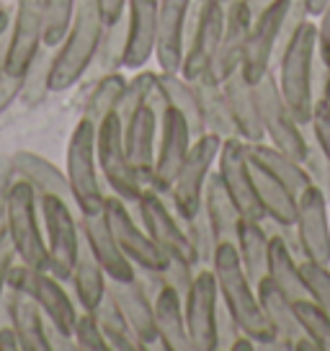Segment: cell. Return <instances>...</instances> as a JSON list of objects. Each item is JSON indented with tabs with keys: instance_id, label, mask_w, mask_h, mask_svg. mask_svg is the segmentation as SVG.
<instances>
[{
	"instance_id": "3957f363",
	"label": "cell",
	"mask_w": 330,
	"mask_h": 351,
	"mask_svg": "<svg viewBox=\"0 0 330 351\" xmlns=\"http://www.w3.org/2000/svg\"><path fill=\"white\" fill-rule=\"evenodd\" d=\"M106 23L101 19L99 3L96 0H77L75 19L70 23V32L60 42V49L52 57L47 86L52 93L73 88L86 75L90 62L99 57L101 36Z\"/></svg>"
},
{
	"instance_id": "83f0119b",
	"label": "cell",
	"mask_w": 330,
	"mask_h": 351,
	"mask_svg": "<svg viewBox=\"0 0 330 351\" xmlns=\"http://www.w3.org/2000/svg\"><path fill=\"white\" fill-rule=\"evenodd\" d=\"M251 160V158H248ZM251 171H253V184L258 202L264 207L266 217L286 225V228H294L299 212V197L294 191H289V186H284L271 171H266L264 165H258L251 160Z\"/></svg>"
},
{
	"instance_id": "ac0fdd59",
	"label": "cell",
	"mask_w": 330,
	"mask_h": 351,
	"mask_svg": "<svg viewBox=\"0 0 330 351\" xmlns=\"http://www.w3.org/2000/svg\"><path fill=\"white\" fill-rule=\"evenodd\" d=\"M284 13H286V0H276L264 13L253 16L248 44H245V55H242V65H240V73L245 75V80L251 86L258 83L268 70H274Z\"/></svg>"
},
{
	"instance_id": "f907efd6",
	"label": "cell",
	"mask_w": 330,
	"mask_h": 351,
	"mask_svg": "<svg viewBox=\"0 0 330 351\" xmlns=\"http://www.w3.org/2000/svg\"><path fill=\"white\" fill-rule=\"evenodd\" d=\"M13 178H16L13 158L0 155V238L8 235V199H11Z\"/></svg>"
},
{
	"instance_id": "4dcf8cb0",
	"label": "cell",
	"mask_w": 330,
	"mask_h": 351,
	"mask_svg": "<svg viewBox=\"0 0 330 351\" xmlns=\"http://www.w3.org/2000/svg\"><path fill=\"white\" fill-rule=\"evenodd\" d=\"M255 292H258V300H261V307H264V315L268 318V323H271L276 339L286 341L289 349H292L294 341L305 339L302 326H299V318H297V307H294V300H292V297L284 295L268 276L255 287Z\"/></svg>"
},
{
	"instance_id": "f35d334b",
	"label": "cell",
	"mask_w": 330,
	"mask_h": 351,
	"mask_svg": "<svg viewBox=\"0 0 330 351\" xmlns=\"http://www.w3.org/2000/svg\"><path fill=\"white\" fill-rule=\"evenodd\" d=\"M160 83H163L168 106H173V109H178L186 117L194 140L201 137L207 132V124H204V111H201L196 83L183 77L181 73H160Z\"/></svg>"
},
{
	"instance_id": "277c9868",
	"label": "cell",
	"mask_w": 330,
	"mask_h": 351,
	"mask_svg": "<svg viewBox=\"0 0 330 351\" xmlns=\"http://www.w3.org/2000/svg\"><path fill=\"white\" fill-rule=\"evenodd\" d=\"M65 173L77 215H101L106 204V194L101 189L99 158H96V124L86 117L77 121L70 134Z\"/></svg>"
},
{
	"instance_id": "8fae6325",
	"label": "cell",
	"mask_w": 330,
	"mask_h": 351,
	"mask_svg": "<svg viewBox=\"0 0 330 351\" xmlns=\"http://www.w3.org/2000/svg\"><path fill=\"white\" fill-rule=\"evenodd\" d=\"M8 282H11L13 289H26V292L36 300V305L42 307V315L52 323V328L60 330L67 339H73L77 310H75V305H73L70 295L62 289L57 276H52L49 271L29 269V266L23 263L18 269L13 266Z\"/></svg>"
},
{
	"instance_id": "1f68e13d",
	"label": "cell",
	"mask_w": 330,
	"mask_h": 351,
	"mask_svg": "<svg viewBox=\"0 0 330 351\" xmlns=\"http://www.w3.org/2000/svg\"><path fill=\"white\" fill-rule=\"evenodd\" d=\"M11 326L21 341V351H49L52 341L47 339L42 307L36 305L26 289H13L11 297Z\"/></svg>"
},
{
	"instance_id": "d590c367",
	"label": "cell",
	"mask_w": 330,
	"mask_h": 351,
	"mask_svg": "<svg viewBox=\"0 0 330 351\" xmlns=\"http://www.w3.org/2000/svg\"><path fill=\"white\" fill-rule=\"evenodd\" d=\"M268 279L292 300H305V285L299 274V258L286 241L276 232H268Z\"/></svg>"
},
{
	"instance_id": "db71d44e",
	"label": "cell",
	"mask_w": 330,
	"mask_h": 351,
	"mask_svg": "<svg viewBox=\"0 0 330 351\" xmlns=\"http://www.w3.org/2000/svg\"><path fill=\"white\" fill-rule=\"evenodd\" d=\"M21 90H23V77L8 75V73L0 67V114L21 96Z\"/></svg>"
},
{
	"instance_id": "6f0895ef",
	"label": "cell",
	"mask_w": 330,
	"mask_h": 351,
	"mask_svg": "<svg viewBox=\"0 0 330 351\" xmlns=\"http://www.w3.org/2000/svg\"><path fill=\"white\" fill-rule=\"evenodd\" d=\"M96 3H99L101 19H103L106 26L116 23L124 16V11H127V0H96Z\"/></svg>"
},
{
	"instance_id": "4fadbf2b",
	"label": "cell",
	"mask_w": 330,
	"mask_h": 351,
	"mask_svg": "<svg viewBox=\"0 0 330 351\" xmlns=\"http://www.w3.org/2000/svg\"><path fill=\"white\" fill-rule=\"evenodd\" d=\"M225 11L227 8L220 0H204L194 5V23L186 42L183 67H181V75L188 80H196L210 70L225 32Z\"/></svg>"
},
{
	"instance_id": "bcb514c9",
	"label": "cell",
	"mask_w": 330,
	"mask_h": 351,
	"mask_svg": "<svg viewBox=\"0 0 330 351\" xmlns=\"http://www.w3.org/2000/svg\"><path fill=\"white\" fill-rule=\"evenodd\" d=\"M124 49H127V16H121L116 23L103 29L99 47V65L106 73L124 67Z\"/></svg>"
},
{
	"instance_id": "44dd1931",
	"label": "cell",
	"mask_w": 330,
	"mask_h": 351,
	"mask_svg": "<svg viewBox=\"0 0 330 351\" xmlns=\"http://www.w3.org/2000/svg\"><path fill=\"white\" fill-rule=\"evenodd\" d=\"M225 8H227L225 11V32H222L217 55L207 70L217 83H225L232 73L240 70L251 23H253V11H251L248 0H230Z\"/></svg>"
},
{
	"instance_id": "e0dca14e",
	"label": "cell",
	"mask_w": 330,
	"mask_h": 351,
	"mask_svg": "<svg viewBox=\"0 0 330 351\" xmlns=\"http://www.w3.org/2000/svg\"><path fill=\"white\" fill-rule=\"evenodd\" d=\"M191 145H194V134L188 130L186 117L173 106H168L160 117V134H157V158H155L153 184H150L155 191L170 194V186L186 160Z\"/></svg>"
},
{
	"instance_id": "836d02e7",
	"label": "cell",
	"mask_w": 330,
	"mask_h": 351,
	"mask_svg": "<svg viewBox=\"0 0 330 351\" xmlns=\"http://www.w3.org/2000/svg\"><path fill=\"white\" fill-rule=\"evenodd\" d=\"M235 248H238V256H240V263L251 285L258 287L268 276V232L264 222L242 217Z\"/></svg>"
},
{
	"instance_id": "680465c9",
	"label": "cell",
	"mask_w": 330,
	"mask_h": 351,
	"mask_svg": "<svg viewBox=\"0 0 330 351\" xmlns=\"http://www.w3.org/2000/svg\"><path fill=\"white\" fill-rule=\"evenodd\" d=\"M0 351H21V341L16 336L13 326L0 330Z\"/></svg>"
},
{
	"instance_id": "74e56055",
	"label": "cell",
	"mask_w": 330,
	"mask_h": 351,
	"mask_svg": "<svg viewBox=\"0 0 330 351\" xmlns=\"http://www.w3.org/2000/svg\"><path fill=\"white\" fill-rule=\"evenodd\" d=\"M144 104H150L157 111V117H163V111L168 109V99H165L163 83H160V73L140 70L132 80H127L116 114H119L121 121H127Z\"/></svg>"
},
{
	"instance_id": "be15d7a7",
	"label": "cell",
	"mask_w": 330,
	"mask_h": 351,
	"mask_svg": "<svg viewBox=\"0 0 330 351\" xmlns=\"http://www.w3.org/2000/svg\"><path fill=\"white\" fill-rule=\"evenodd\" d=\"M320 99L328 104V109H330V77H328V83H325V88H322V96Z\"/></svg>"
},
{
	"instance_id": "603a6c76",
	"label": "cell",
	"mask_w": 330,
	"mask_h": 351,
	"mask_svg": "<svg viewBox=\"0 0 330 351\" xmlns=\"http://www.w3.org/2000/svg\"><path fill=\"white\" fill-rule=\"evenodd\" d=\"M160 0H127V49L124 70H142L155 57Z\"/></svg>"
},
{
	"instance_id": "94428289",
	"label": "cell",
	"mask_w": 330,
	"mask_h": 351,
	"mask_svg": "<svg viewBox=\"0 0 330 351\" xmlns=\"http://www.w3.org/2000/svg\"><path fill=\"white\" fill-rule=\"evenodd\" d=\"M271 3H276V0H248V5H251V11H253V16H258V13H264Z\"/></svg>"
},
{
	"instance_id": "9a60e30c",
	"label": "cell",
	"mask_w": 330,
	"mask_h": 351,
	"mask_svg": "<svg viewBox=\"0 0 330 351\" xmlns=\"http://www.w3.org/2000/svg\"><path fill=\"white\" fill-rule=\"evenodd\" d=\"M194 0H160L155 39V60L160 73H181L194 23Z\"/></svg>"
},
{
	"instance_id": "7bdbcfd3",
	"label": "cell",
	"mask_w": 330,
	"mask_h": 351,
	"mask_svg": "<svg viewBox=\"0 0 330 351\" xmlns=\"http://www.w3.org/2000/svg\"><path fill=\"white\" fill-rule=\"evenodd\" d=\"M183 225H186L188 241H191V248L196 253L199 266H212V258H214V251H217L220 241H217V232L212 228V222H210V217H207L204 207L199 209L191 219H186Z\"/></svg>"
},
{
	"instance_id": "d4e9b609",
	"label": "cell",
	"mask_w": 330,
	"mask_h": 351,
	"mask_svg": "<svg viewBox=\"0 0 330 351\" xmlns=\"http://www.w3.org/2000/svg\"><path fill=\"white\" fill-rule=\"evenodd\" d=\"M109 292L116 300L119 310L124 313L127 323L132 326L137 333V339L142 341L150 349L153 343H157V326H155V305L153 297L142 289V285L132 279V282H114L109 279Z\"/></svg>"
},
{
	"instance_id": "7dc6e473",
	"label": "cell",
	"mask_w": 330,
	"mask_h": 351,
	"mask_svg": "<svg viewBox=\"0 0 330 351\" xmlns=\"http://www.w3.org/2000/svg\"><path fill=\"white\" fill-rule=\"evenodd\" d=\"M73 341H75L77 349L83 351H109V341L101 330L99 318L90 310H83L77 315L75 328H73Z\"/></svg>"
},
{
	"instance_id": "6da1fadb",
	"label": "cell",
	"mask_w": 330,
	"mask_h": 351,
	"mask_svg": "<svg viewBox=\"0 0 330 351\" xmlns=\"http://www.w3.org/2000/svg\"><path fill=\"white\" fill-rule=\"evenodd\" d=\"M212 271L217 276L220 300L235 315L242 333L251 336L258 346H268L276 339V333L268 318L264 315V307H261L255 287L251 285V279L242 269L235 243H220L217 245L214 258H212Z\"/></svg>"
},
{
	"instance_id": "484cf974",
	"label": "cell",
	"mask_w": 330,
	"mask_h": 351,
	"mask_svg": "<svg viewBox=\"0 0 330 351\" xmlns=\"http://www.w3.org/2000/svg\"><path fill=\"white\" fill-rule=\"evenodd\" d=\"M155 326H157V343L168 351H194L188 339L186 315H183V297L173 287L163 285L153 297Z\"/></svg>"
},
{
	"instance_id": "11a10c76",
	"label": "cell",
	"mask_w": 330,
	"mask_h": 351,
	"mask_svg": "<svg viewBox=\"0 0 330 351\" xmlns=\"http://www.w3.org/2000/svg\"><path fill=\"white\" fill-rule=\"evenodd\" d=\"M318 19V57L322 60V65L330 70V3Z\"/></svg>"
},
{
	"instance_id": "816d5d0a",
	"label": "cell",
	"mask_w": 330,
	"mask_h": 351,
	"mask_svg": "<svg viewBox=\"0 0 330 351\" xmlns=\"http://www.w3.org/2000/svg\"><path fill=\"white\" fill-rule=\"evenodd\" d=\"M309 130H312V140L318 143V147L330 160V109L322 99L315 101V111H312Z\"/></svg>"
},
{
	"instance_id": "f6af8a7d",
	"label": "cell",
	"mask_w": 330,
	"mask_h": 351,
	"mask_svg": "<svg viewBox=\"0 0 330 351\" xmlns=\"http://www.w3.org/2000/svg\"><path fill=\"white\" fill-rule=\"evenodd\" d=\"M77 0H45V44L60 47L75 19Z\"/></svg>"
},
{
	"instance_id": "7402d4cb",
	"label": "cell",
	"mask_w": 330,
	"mask_h": 351,
	"mask_svg": "<svg viewBox=\"0 0 330 351\" xmlns=\"http://www.w3.org/2000/svg\"><path fill=\"white\" fill-rule=\"evenodd\" d=\"M157 134H160V117L157 111L144 104L124 121V150L132 163L134 173L140 176L144 186L153 184L155 158H157Z\"/></svg>"
},
{
	"instance_id": "ba28073f",
	"label": "cell",
	"mask_w": 330,
	"mask_h": 351,
	"mask_svg": "<svg viewBox=\"0 0 330 351\" xmlns=\"http://www.w3.org/2000/svg\"><path fill=\"white\" fill-rule=\"evenodd\" d=\"M96 158L103 173V181L111 186V191L127 204H134L142 194L144 184L134 173L132 163L124 150V121L116 111H111L106 119L96 127Z\"/></svg>"
},
{
	"instance_id": "d6986e66",
	"label": "cell",
	"mask_w": 330,
	"mask_h": 351,
	"mask_svg": "<svg viewBox=\"0 0 330 351\" xmlns=\"http://www.w3.org/2000/svg\"><path fill=\"white\" fill-rule=\"evenodd\" d=\"M103 215L109 219V228H111V232H114L116 243L121 245V251L127 253V258H129L134 266L163 269L165 261H168V256L157 248V243L147 235V230L137 225V219H134V215L129 212L124 199H119L116 194H114V197H106Z\"/></svg>"
},
{
	"instance_id": "f5cc1de1",
	"label": "cell",
	"mask_w": 330,
	"mask_h": 351,
	"mask_svg": "<svg viewBox=\"0 0 330 351\" xmlns=\"http://www.w3.org/2000/svg\"><path fill=\"white\" fill-rule=\"evenodd\" d=\"M238 336H242L240 326H238L235 315L227 310V305L220 300V307H217V351H230Z\"/></svg>"
},
{
	"instance_id": "c3c4849f",
	"label": "cell",
	"mask_w": 330,
	"mask_h": 351,
	"mask_svg": "<svg viewBox=\"0 0 330 351\" xmlns=\"http://www.w3.org/2000/svg\"><path fill=\"white\" fill-rule=\"evenodd\" d=\"M160 274H163L165 285L173 287L178 295L186 300L188 292H191V285H194V276H196V266L188 258H181V256H168Z\"/></svg>"
},
{
	"instance_id": "9f6ffc18",
	"label": "cell",
	"mask_w": 330,
	"mask_h": 351,
	"mask_svg": "<svg viewBox=\"0 0 330 351\" xmlns=\"http://www.w3.org/2000/svg\"><path fill=\"white\" fill-rule=\"evenodd\" d=\"M13 256H16V248L11 243V235H3L0 238V297H3L5 285H8V276H11Z\"/></svg>"
},
{
	"instance_id": "cb8c5ba5",
	"label": "cell",
	"mask_w": 330,
	"mask_h": 351,
	"mask_svg": "<svg viewBox=\"0 0 330 351\" xmlns=\"http://www.w3.org/2000/svg\"><path fill=\"white\" fill-rule=\"evenodd\" d=\"M80 232L88 241L93 256L99 258L103 271L114 282H132L134 279V263L127 258V253L121 251L114 232L109 228L106 215H80Z\"/></svg>"
},
{
	"instance_id": "8d00e7d4",
	"label": "cell",
	"mask_w": 330,
	"mask_h": 351,
	"mask_svg": "<svg viewBox=\"0 0 330 351\" xmlns=\"http://www.w3.org/2000/svg\"><path fill=\"white\" fill-rule=\"evenodd\" d=\"M194 83H196V90H199V101H201L207 132H214L222 140L238 137V130H235V121H232V114H230V106H227V96H225L222 83H217L210 73L199 75Z\"/></svg>"
},
{
	"instance_id": "03108f58",
	"label": "cell",
	"mask_w": 330,
	"mask_h": 351,
	"mask_svg": "<svg viewBox=\"0 0 330 351\" xmlns=\"http://www.w3.org/2000/svg\"><path fill=\"white\" fill-rule=\"evenodd\" d=\"M328 212H330V197H328Z\"/></svg>"
},
{
	"instance_id": "8992f818",
	"label": "cell",
	"mask_w": 330,
	"mask_h": 351,
	"mask_svg": "<svg viewBox=\"0 0 330 351\" xmlns=\"http://www.w3.org/2000/svg\"><path fill=\"white\" fill-rule=\"evenodd\" d=\"M8 235L16 256L36 271H49L47 241L36 217V189L29 181H13L8 199Z\"/></svg>"
},
{
	"instance_id": "f546056e",
	"label": "cell",
	"mask_w": 330,
	"mask_h": 351,
	"mask_svg": "<svg viewBox=\"0 0 330 351\" xmlns=\"http://www.w3.org/2000/svg\"><path fill=\"white\" fill-rule=\"evenodd\" d=\"M201 207L210 217L212 228L217 232V241L220 243H235L238 241V228H240V209L235 204V199L230 197L227 186L222 184L220 171H212L207 178V186H204V202Z\"/></svg>"
},
{
	"instance_id": "5bb4252c",
	"label": "cell",
	"mask_w": 330,
	"mask_h": 351,
	"mask_svg": "<svg viewBox=\"0 0 330 351\" xmlns=\"http://www.w3.org/2000/svg\"><path fill=\"white\" fill-rule=\"evenodd\" d=\"M45 44V0H18L11 39L3 55V70L23 77Z\"/></svg>"
},
{
	"instance_id": "003e7915",
	"label": "cell",
	"mask_w": 330,
	"mask_h": 351,
	"mask_svg": "<svg viewBox=\"0 0 330 351\" xmlns=\"http://www.w3.org/2000/svg\"><path fill=\"white\" fill-rule=\"evenodd\" d=\"M194 3H204V0H194Z\"/></svg>"
},
{
	"instance_id": "6125c7cd",
	"label": "cell",
	"mask_w": 330,
	"mask_h": 351,
	"mask_svg": "<svg viewBox=\"0 0 330 351\" xmlns=\"http://www.w3.org/2000/svg\"><path fill=\"white\" fill-rule=\"evenodd\" d=\"M5 29H8V13L0 8V36L5 34Z\"/></svg>"
},
{
	"instance_id": "5b68a950",
	"label": "cell",
	"mask_w": 330,
	"mask_h": 351,
	"mask_svg": "<svg viewBox=\"0 0 330 351\" xmlns=\"http://www.w3.org/2000/svg\"><path fill=\"white\" fill-rule=\"evenodd\" d=\"M255 93V106H258V117H261V127L266 132V140L292 155L294 160H305L309 150V143L305 137V127L294 119V114L281 99V90L276 83V73L268 70L258 83H253Z\"/></svg>"
},
{
	"instance_id": "4316f807",
	"label": "cell",
	"mask_w": 330,
	"mask_h": 351,
	"mask_svg": "<svg viewBox=\"0 0 330 351\" xmlns=\"http://www.w3.org/2000/svg\"><path fill=\"white\" fill-rule=\"evenodd\" d=\"M222 88H225V96H227V106H230L238 137L248 145L264 143L266 132H264V127H261L253 86H251V83L245 80V75L238 70V73H232V75L222 83Z\"/></svg>"
},
{
	"instance_id": "7c38bea8",
	"label": "cell",
	"mask_w": 330,
	"mask_h": 351,
	"mask_svg": "<svg viewBox=\"0 0 330 351\" xmlns=\"http://www.w3.org/2000/svg\"><path fill=\"white\" fill-rule=\"evenodd\" d=\"M217 307H220V289L212 266L196 269L191 292L183 300L188 339L194 351H217Z\"/></svg>"
},
{
	"instance_id": "ab89813d",
	"label": "cell",
	"mask_w": 330,
	"mask_h": 351,
	"mask_svg": "<svg viewBox=\"0 0 330 351\" xmlns=\"http://www.w3.org/2000/svg\"><path fill=\"white\" fill-rule=\"evenodd\" d=\"M93 315L99 318L101 330H103V336H106V341H109V349H114V351H144L147 349L142 341L137 339V333L132 330V326L127 323L124 313L119 310V305H116V300L111 297V292L103 295L99 307L93 310Z\"/></svg>"
},
{
	"instance_id": "91938a15",
	"label": "cell",
	"mask_w": 330,
	"mask_h": 351,
	"mask_svg": "<svg viewBox=\"0 0 330 351\" xmlns=\"http://www.w3.org/2000/svg\"><path fill=\"white\" fill-rule=\"evenodd\" d=\"M330 0H307V11L309 16H320V13L325 11V5H328Z\"/></svg>"
},
{
	"instance_id": "ee69618b",
	"label": "cell",
	"mask_w": 330,
	"mask_h": 351,
	"mask_svg": "<svg viewBox=\"0 0 330 351\" xmlns=\"http://www.w3.org/2000/svg\"><path fill=\"white\" fill-rule=\"evenodd\" d=\"M299 274H302V285H305L307 297L330 315V266L312 261V258H302Z\"/></svg>"
},
{
	"instance_id": "ffe728a7",
	"label": "cell",
	"mask_w": 330,
	"mask_h": 351,
	"mask_svg": "<svg viewBox=\"0 0 330 351\" xmlns=\"http://www.w3.org/2000/svg\"><path fill=\"white\" fill-rule=\"evenodd\" d=\"M294 230L299 238L302 258H312L330 266V212L328 197L309 184L299 194V212Z\"/></svg>"
},
{
	"instance_id": "681fc988",
	"label": "cell",
	"mask_w": 330,
	"mask_h": 351,
	"mask_svg": "<svg viewBox=\"0 0 330 351\" xmlns=\"http://www.w3.org/2000/svg\"><path fill=\"white\" fill-rule=\"evenodd\" d=\"M302 165H305V171L309 176V184L320 189L325 197H330V160L318 147V143H309L307 158L302 160Z\"/></svg>"
},
{
	"instance_id": "e575fe53",
	"label": "cell",
	"mask_w": 330,
	"mask_h": 351,
	"mask_svg": "<svg viewBox=\"0 0 330 351\" xmlns=\"http://www.w3.org/2000/svg\"><path fill=\"white\" fill-rule=\"evenodd\" d=\"M248 158H251L253 163L264 165L266 171H271V173H274L284 186H289V191H294L297 197L309 186V176H307V171H305V165L299 163V160H294L292 155H286L284 150H279V147H274L271 143H266V140L264 143L248 145Z\"/></svg>"
},
{
	"instance_id": "f1b7e54d",
	"label": "cell",
	"mask_w": 330,
	"mask_h": 351,
	"mask_svg": "<svg viewBox=\"0 0 330 351\" xmlns=\"http://www.w3.org/2000/svg\"><path fill=\"white\" fill-rule=\"evenodd\" d=\"M13 168H16V176L29 181L36 194H55V197H62L65 202H70L75 207V199H73V191H70V181H67V173H62L55 163H49L47 158L31 153V150H18L13 153Z\"/></svg>"
},
{
	"instance_id": "e7e4bbea",
	"label": "cell",
	"mask_w": 330,
	"mask_h": 351,
	"mask_svg": "<svg viewBox=\"0 0 330 351\" xmlns=\"http://www.w3.org/2000/svg\"><path fill=\"white\" fill-rule=\"evenodd\" d=\"M220 3H225V5H227V3H230V0H220Z\"/></svg>"
},
{
	"instance_id": "52a82bcc",
	"label": "cell",
	"mask_w": 330,
	"mask_h": 351,
	"mask_svg": "<svg viewBox=\"0 0 330 351\" xmlns=\"http://www.w3.org/2000/svg\"><path fill=\"white\" fill-rule=\"evenodd\" d=\"M220 145L222 137H217L214 132H204L201 137L194 140L191 150H188L186 160L178 171L176 181L170 186V202H173V209L176 215L183 222L191 219L201 209V202H204V186H207V178L214 171V163H217V155H220Z\"/></svg>"
},
{
	"instance_id": "b9f144b4",
	"label": "cell",
	"mask_w": 330,
	"mask_h": 351,
	"mask_svg": "<svg viewBox=\"0 0 330 351\" xmlns=\"http://www.w3.org/2000/svg\"><path fill=\"white\" fill-rule=\"evenodd\" d=\"M297 307V318L302 326V333L307 336L318 351H330V315L325 310H320L309 297L294 300Z\"/></svg>"
},
{
	"instance_id": "30bf717a",
	"label": "cell",
	"mask_w": 330,
	"mask_h": 351,
	"mask_svg": "<svg viewBox=\"0 0 330 351\" xmlns=\"http://www.w3.org/2000/svg\"><path fill=\"white\" fill-rule=\"evenodd\" d=\"M134 207H137V215L142 219V228L157 243V248L165 256H181V258H188L194 266H199L196 253H194L191 241H188L186 225L176 215L173 202L168 194H160L153 186H144L140 199L134 202Z\"/></svg>"
},
{
	"instance_id": "7a4b0ae2",
	"label": "cell",
	"mask_w": 330,
	"mask_h": 351,
	"mask_svg": "<svg viewBox=\"0 0 330 351\" xmlns=\"http://www.w3.org/2000/svg\"><path fill=\"white\" fill-rule=\"evenodd\" d=\"M315 57H318V23H302L284 52L276 60V83L281 99L302 127H309L315 111Z\"/></svg>"
},
{
	"instance_id": "2e32d148",
	"label": "cell",
	"mask_w": 330,
	"mask_h": 351,
	"mask_svg": "<svg viewBox=\"0 0 330 351\" xmlns=\"http://www.w3.org/2000/svg\"><path fill=\"white\" fill-rule=\"evenodd\" d=\"M217 171H220L222 184L227 186L242 217L264 222L266 212L258 202V194H255L253 171H251V160H248V145L242 143L240 137L222 140L220 155H217Z\"/></svg>"
},
{
	"instance_id": "d6a6232c",
	"label": "cell",
	"mask_w": 330,
	"mask_h": 351,
	"mask_svg": "<svg viewBox=\"0 0 330 351\" xmlns=\"http://www.w3.org/2000/svg\"><path fill=\"white\" fill-rule=\"evenodd\" d=\"M73 285H75V297L83 310H96L103 295L109 292V276L103 271L99 258L93 256L88 241L80 232V253H77L75 269H73Z\"/></svg>"
},
{
	"instance_id": "60d3db41",
	"label": "cell",
	"mask_w": 330,
	"mask_h": 351,
	"mask_svg": "<svg viewBox=\"0 0 330 351\" xmlns=\"http://www.w3.org/2000/svg\"><path fill=\"white\" fill-rule=\"evenodd\" d=\"M124 86H127V77L121 75L119 70H114V73H103L101 80L96 83V88L90 90L88 104H86V114H83V117L90 119L96 127H99L101 121L106 119L111 111L119 109Z\"/></svg>"
},
{
	"instance_id": "9c48e42d",
	"label": "cell",
	"mask_w": 330,
	"mask_h": 351,
	"mask_svg": "<svg viewBox=\"0 0 330 351\" xmlns=\"http://www.w3.org/2000/svg\"><path fill=\"white\" fill-rule=\"evenodd\" d=\"M39 207L47 228L49 274L57 276L60 282H67L73 279V269L80 253V225L73 215V204L55 194H42Z\"/></svg>"
}]
</instances>
